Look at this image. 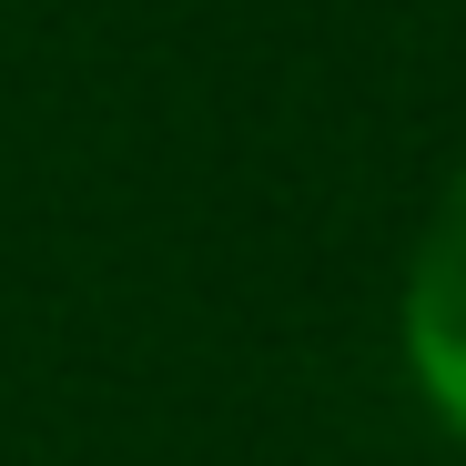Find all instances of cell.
Listing matches in <instances>:
<instances>
[{
    "mask_svg": "<svg viewBox=\"0 0 466 466\" xmlns=\"http://www.w3.org/2000/svg\"><path fill=\"white\" fill-rule=\"evenodd\" d=\"M396 345H406L426 416L466 446V163L416 233V264H406V294H396Z\"/></svg>",
    "mask_w": 466,
    "mask_h": 466,
    "instance_id": "1",
    "label": "cell"
}]
</instances>
